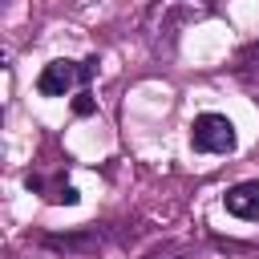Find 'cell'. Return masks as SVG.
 Listing matches in <instances>:
<instances>
[{"label": "cell", "instance_id": "cell-1", "mask_svg": "<svg viewBox=\"0 0 259 259\" xmlns=\"http://www.w3.org/2000/svg\"><path fill=\"white\" fill-rule=\"evenodd\" d=\"M206 8L198 0H154L150 12H146V45L158 53V57H170L178 49V32L190 24V20H202Z\"/></svg>", "mask_w": 259, "mask_h": 259}, {"label": "cell", "instance_id": "cell-2", "mask_svg": "<svg viewBox=\"0 0 259 259\" xmlns=\"http://www.w3.org/2000/svg\"><path fill=\"white\" fill-rule=\"evenodd\" d=\"M97 77V57L89 61H49L36 77V93L40 97H65L69 89H89V81Z\"/></svg>", "mask_w": 259, "mask_h": 259}, {"label": "cell", "instance_id": "cell-3", "mask_svg": "<svg viewBox=\"0 0 259 259\" xmlns=\"http://www.w3.org/2000/svg\"><path fill=\"white\" fill-rule=\"evenodd\" d=\"M190 146L194 154H231L239 146V134L227 113H198L190 121Z\"/></svg>", "mask_w": 259, "mask_h": 259}, {"label": "cell", "instance_id": "cell-4", "mask_svg": "<svg viewBox=\"0 0 259 259\" xmlns=\"http://www.w3.org/2000/svg\"><path fill=\"white\" fill-rule=\"evenodd\" d=\"M223 206H227V214H235V219H243V223H255V219H259V182H255V178L235 182V186L223 194Z\"/></svg>", "mask_w": 259, "mask_h": 259}, {"label": "cell", "instance_id": "cell-5", "mask_svg": "<svg viewBox=\"0 0 259 259\" xmlns=\"http://www.w3.org/2000/svg\"><path fill=\"white\" fill-rule=\"evenodd\" d=\"M24 186H28V190H49L45 198H49V202H65V206H73V202L81 198L77 186H69V182H53V186H49L40 174H24Z\"/></svg>", "mask_w": 259, "mask_h": 259}, {"label": "cell", "instance_id": "cell-6", "mask_svg": "<svg viewBox=\"0 0 259 259\" xmlns=\"http://www.w3.org/2000/svg\"><path fill=\"white\" fill-rule=\"evenodd\" d=\"M93 109H97V101H93V93H89V89H81V93L73 97V113H77V117H89Z\"/></svg>", "mask_w": 259, "mask_h": 259}]
</instances>
